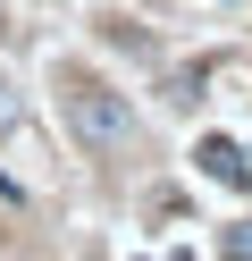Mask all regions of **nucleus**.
<instances>
[{"label": "nucleus", "mask_w": 252, "mask_h": 261, "mask_svg": "<svg viewBox=\"0 0 252 261\" xmlns=\"http://www.w3.org/2000/svg\"><path fill=\"white\" fill-rule=\"evenodd\" d=\"M202 177H218V186H244V177H252V160L235 152V143H218V135H210V143H202Z\"/></svg>", "instance_id": "nucleus-2"}, {"label": "nucleus", "mask_w": 252, "mask_h": 261, "mask_svg": "<svg viewBox=\"0 0 252 261\" xmlns=\"http://www.w3.org/2000/svg\"><path fill=\"white\" fill-rule=\"evenodd\" d=\"M0 34H9V9H0Z\"/></svg>", "instance_id": "nucleus-5"}, {"label": "nucleus", "mask_w": 252, "mask_h": 261, "mask_svg": "<svg viewBox=\"0 0 252 261\" xmlns=\"http://www.w3.org/2000/svg\"><path fill=\"white\" fill-rule=\"evenodd\" d=\"M17 126H25V101H17V93L0 85V135H17Z\"/></svg>", "instance_id": "nucleus-4"}, {"label": "nucleus", "mask_w": 252, "mask_h": 261, "mask_svg": "<svg viewBox=\"0 0 252 261\" xmlns=\"http://www.w3.org/2000/svg\"><path fill=\"white\" fill-rule=\"evenodd\" d=\"M59 110H67V135H76L84 152H126V143H134V110H126V93H109L101 76H84V68L59 76Z\"/></svg>", "instance_id": "nucleus-1"}, {"label": "nucleus", "mask_w": 252, "mask_h": 261, "mask_svg": "<svg viewBox=\"0 0 252 261\" xmlns=\"http://www.w3.org/2000/svg\"><path fill=\"white\" fill-rule=\"evenodd\" d=\"M218 253H227V261H252V219H235L227 236H218Z\"/></svg>", "instance_id": "nucleus-3"}]
</instances>
